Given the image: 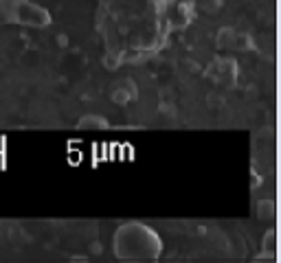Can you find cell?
<instances>
[{
    "instance_id": "obj_1",
    "label": "cell",
    "mask_w": 281,
    "mask_h": 263,
    "mask_svg": "<svg viewBox=\"0 0 281 263\" xmlns=\"http://www.w3.org/2000/svg\"><path fill=\"white\" fill-rule=\"evenodd\" d=\"M163 250V239L150 226L130 221L114 235V252L119 259H156Z\"/></svg>"
},
{
    "instance_id": "obj_2",
    "label": "cell",
    "mask_w": 281,
    "mask_h": 263,
    "mask_svg": "<svg viewBox=\"0 0 281 263\" xmlns=\"http://www.w3.org/2000/svg\"><path fill=\"white\" fill-rule=\"evenodd\" d=\"M0 11L11 22L29 24V27H46L51 22V15L44 7L31 0H0Z\"/></svg>"
},
{
    "instance_id": "obj_3",
    "label": "cell",
    "mask_w": 281,
    "mask_h": 263,
    "mask_svg": "<svg viewBox=\"0 0 281 263\" xmlns=\"http://www.w3.org/2000/svg\"><path fill=\"white\" fill-rule=\"evenodd\" d=\"M103 119H93V117H90V119H84V121H81V125H84V127H103Z\"/></svg>"
},
{
    "instance_id": "obj_4",
    "label": "cell",
    "mask_w": 281,
    "mask_h": 263,
    "mask_svg": "<svg viewBox=\"0 0 281 263\" xmlns=\"http://www.w3.org/2000/svg\"><path fill=\"white\" fill-rule=\"evenodd\" d=\"M272 202H266V204H259V217H270L272 215Z\"/></svg>"
}]
</instances>
